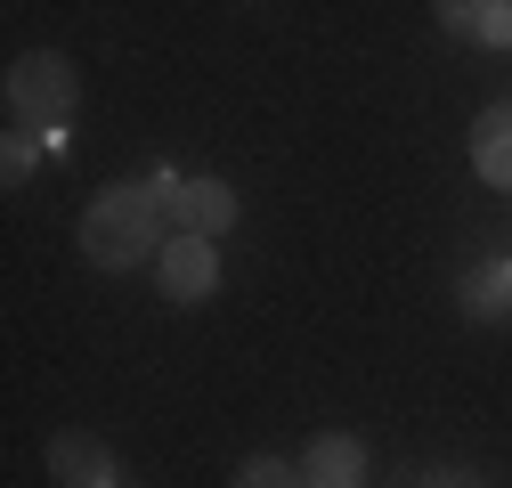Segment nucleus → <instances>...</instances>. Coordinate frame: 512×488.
<instances>
[{
	"label": "nucleus",
	"instance_id": "f257e3e1",
	"mask_svg": "<svg viewBox=\"0 0 512 488\" xmlns=\"http://www.w3.org/2000/svg\"><path fill=\"white\" fill-rule=\"evenodd\" d=\"M163 220H171V204L147 179H114V188H98L90 212H82V253L98 269H139V261L163 253Z\"/></svg>",
	"mask_w": 512,
	"mask_h": 488
},
{
	"label": "nucleus",
	"instance_id": "f03ea898",
	"mask_svg": "<svg viewBox=\"0 0 512 488\" xmlns=\"http://www.w3.org/2000/svg\"><path fill=\"white\" fill-rule=\"evenodd\" d=\"M74 66L57 49H33V57H17L9 66V122L17 131H41V139H57L66 131V114H74Z\"/></svg>",
	"mask_w": 512,
	"mask_h": 488
},
{
	"label": "nucleus",
	"instance_id": "7ed1b4c3",
	"mask_svg": "<svg viewBox=\"0 0 512 488\" xmlns=\"http://www.w3.org/2000/svg\"><path fill=\"white\" fill-rule=\"evenodd\" d=\"M155 285L171 293V301H204L212 285H220V253L204 236H171L163 253H155Z\"/></svg>",
	"mask_w": 512,
	"mask_h": 488
},
{
	"label": "nucleus",
	"instance_id": "20e7f679",
	"mask_svg": "<svg viewBox=\"0 0 512 488\" xmlns=\"http://www.w3.org/2000/svg\"><path fill=\"white\" fill-rule=\"evenodd\" d=\"M171 220H179V236H204V244H220V236L244 220V204H236V188H228V179H187Z\"/></svg>",
	"mask_w": 512,
	"mask_h": 488
},
{
	"label": "nucleus",
	"instance_id": "39448f33",
	"mask_svg": "<svg viewBox=\"0 0 512 488\" xmlns=\"http://www.w3.org/2000/svg\"><path fill=\"white\" fill-rule=\"evenodd\" d=\"M49 472L66 488H114V448L98 432H49Z\"/></svg>",
	"mask_w": 512,
	"mask_h": 488
},
{
	"label": "nucleus",
	"instance_id": "423d86ee",
	"mask_svg": "<svg viewBox=\"0 0 512 488\" xmlns=\"http://www.w3.org/2000/svg\"><path fill=\"white\" fill-rule=\"evenodd\" d=\"M366 480V448L358 432H317L301 456V488H358Z\"/></svg>",
	"mask_w": 512,
	"mask_h": 488
},
{
	"label": "nucleus",
	"instance_id": "0eeeda50",
	"mask_svg": "<svg viewBox=\"0 0 512 488\" xmlns=\"http://www.w3.org/2000/svg\"><path fill=\"white\" fill-rule=\"evenodd\" d=\"M439 33L480 41V49H504V41H512V0H447V9H439Z\"/></svg>",
	"mask_w": 512,
	"mask_h": 488
},
{
	"label": "nucleus",
	"instance_id": "6e6552de",
	"mask_svg": "<svg viewBox=\"0 0 512 488\" xmlns=\"http://www.w3.org/2000/svg\"><path fill=\"white\" fill-rule=\"evenodd\" d=\"M472 171L488 188H512V106H480L472 122Z\"/></svg>",
	"mask_w": 512,
	"mask_h": 488
},
{
	"label": "nucleus",
	"instance_id": "1a4fd4ad",
	"mask_svg": "<svg viewBox=\"0 0 512 488\" xmlns=\"http://www.w3.org/2000/svg\"><path fill=\"white\" fill-rule=\"evenodd\" d=\"M464 310H472V318H512V269H504V261H480V269L464 277Z\"/></svg>",
	"mask_w": 512,
	"mask_h": 488
},
{
	"label": "nucleus",
	"instance_id": "9d476101",
	"mask_svg": "<svg viewBox=\"0 0 512 488\" xmlns=\"http://www.w3.org/2000/svg\"><path fill=\"white\" fill-rule=\"evenodd\" d=\"M41 147H49V155H66V147H57V139H41V131H9V139H0V179L17 188V179L41 163Z\"/></svg>",
	"mask_w": 512,
	"mask_h": 488
},
{
	"label": "nucleus",
	"instance_id": "9b49d317",
	"mask_svg": "<svg viewBox=\"0 0 512 488\" xmlns=\"http://www.w3.org/2000/svg\"><path fill=\"white\" fill-rule=\"evenodd\" d=\"M236 488H301V464H277V456H252L236 472Z\"/></svg>",
	"mask_w": 512,
	"mask_h": 488
},
{
	"label": "nucleus",
	"instance_id": "f8f14e48",
	"mask_svg": "<svg viewBox=\"0 0 512 488\" xmlns=\"http://www.w3.org/2000/svg\"><path fill=\"white\" fill-rule=\"evenodd\" d=\"M431 488H464V480H431Z\"/></svg>",
	"mask_w": 512,
	"mask_h": 488
},
{
	"label": "nucleus",
	"instance_id": "ddd939ff",
	"mask_svg": "<svg viewBox=\"0 0 512 488\" xmlns=\"http://www.w3.org/2000/svg\"><path fill=\"white\" fill-rule=\"evenodd\" d=\"M114 488H122V480H114Z\"/></svg>",
	"mask_w": 512,
	"mask_h": 488
}]
</instances>
